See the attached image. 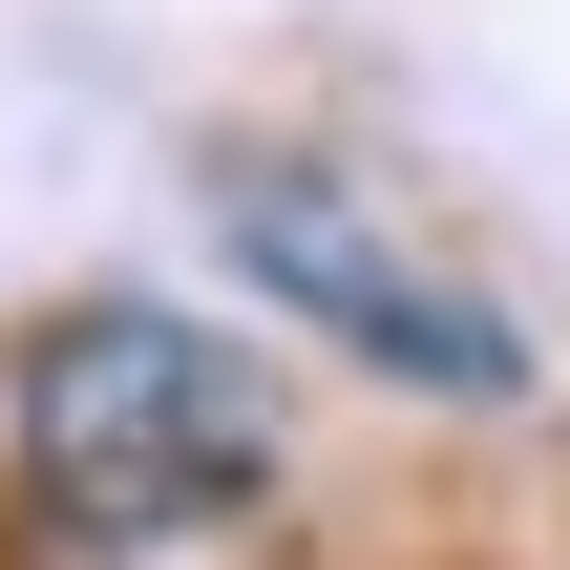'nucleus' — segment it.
Returning a JSON list of instances; mask_svg holds the SVG:
<instances>
[{
	"instance_id": "f03ea898",
	"label": "nucleus",
	"mask_w": 570,
	"mask_h": 570,
	"mask_svg": "<svg viewBox=\"0 0 570 570\" xmlns=\"http://www.w3.org/2000/svg\"><path fill=\"white\" fill-rule=\"evenodd\" d=\"M212 212H233L254 296H275V317H317L338 360H381V381H423V402H529L508 296H465V275L360 190V169H317V148H233V169H212Z\"/></svg>"
},
{
	"instance_id": "f257e3e1",
	"label": "nucleus",
	"mask_w": 570,
	"mask_h": 570,
	"mask_svg": "<svg viewBox=\"0 0 570 570\" xmlns=\"http://www.w3.org/2000/svg\"><path fill=\"white\" fill-rule=\"evenodd\" d=\"M21 487L63 570H275V402L233 338L85 296L21 338Z\"/></svg>"
}]
</instances>
